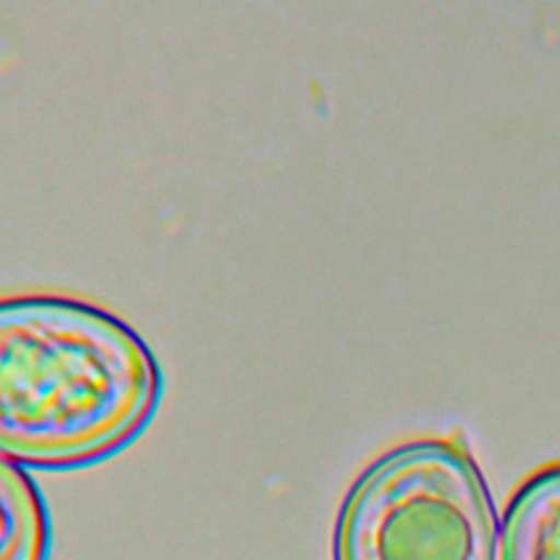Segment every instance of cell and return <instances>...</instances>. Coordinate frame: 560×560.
Masks as SVG:
<instances>
[{"instance_id":"6da1fadb","label":"cell","mask_w":560,"mask_h":560,"mask_svg":"<svg viewBox=\"0 0 560 560\" xmlns=\"http://www.w3.org/2000/svg\"><path fill=\"white\" fill-rule=\"evenodd\" d=\"M158 396L149 346L112 311L59 293L0 298V455L98 459L144 427Z\"/></svg>"},{"instance_id":"7a4b0ae2","label":"cell","mask_w":560,"mask_h":560,"mask_svg":"<svg viewBox=\"0 0 560 560\" xmlns=\"http://www.w3.org/2000/svg\"><path fill=\"white\" fill-rule=\"evenodd\" d=\"M499 523L488 486L451 438L381 455L343 499L335 560H497Z\"/></svg>"},{"instance_id":"3957f363","label":"cell","mask_w":560,"mask_h":560,"mask_svg":"<svg viewBox=\"0 0 560 560\" xmlns=\"http://www.w3.org/2000/svg\"><path fill=\"white\" fill-rule=\"evenodd\" d=\"M497 560H560V462L536 470L510 499Z\"/></svg>"},{"instance_id":"277c9868","label":"cell","mask_w":560,"mask_h":560,"mask_svg":"<svg viewBox=\"0 0 560 560\" xmlns=\"http://www.w3.org/2000/svg\"><path fill=\"white\" fill-rule=\"evenodd\" d=\"M50 525L35 481L0 455V560H46Z\"/></svg>"}]
</instances>
